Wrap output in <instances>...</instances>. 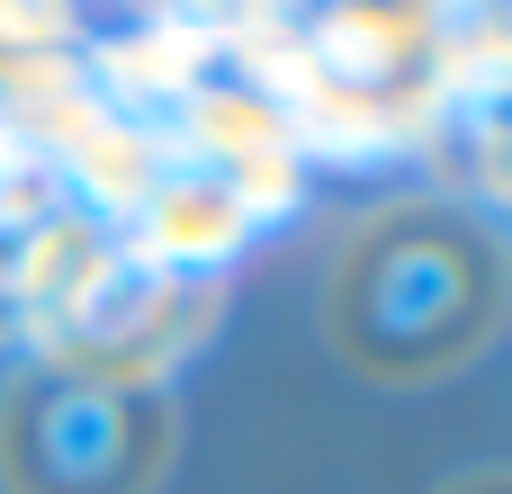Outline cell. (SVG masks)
Here are the masks:
<instances>
[{
    "label": "cell",
    "instance_id": "cell-1",
    "mask_svg": "<svg viewBox=\"0 0 512 494\" xmlns=\"http://www.w3.org/2000/svg\"><path fill=\"white\" fill-rule=\"evenodd\" d=\"M512 306L504 243L441 198L369 216L324 279V342L378 387H432L468 369Z\"/></svg>",
    "mask_w": 512,
    "mask_h": 494
},
{
    "label": "cell",
    "instance_id": "cell-4",
    "mask_svg": "<svg viewBox=\"0 0 512 494\" xmlns=\"http://www.w3.org/2000/svg\"><path fill=\"white\" fill-rule=\"evenodd\" d=\"M441 494H512V468H477V477H459V486H441Z\"/></svg>",
    "mask_w": 512,
    "mask_h": 494
},
{
    "label": "cell",
    "instance_id": "cell-2",
    "mask_svg": "<svg viewBox=\"0 0 512 494\" xmlns=\"http://www.w3.org/2000/svg\"><path fill=\"white\" fill-rule=\"evenodd\" d=\"M171 468V405L117 369L45 360L0 396L9 494H153Z\"/></svg>",
    "mask_w": 512,
    "mask_h": 494
},
{
    "label": "cell",
    "instance_id": "cell-3",
    "mask_svg": "<svg viewBox=\"0 0 512 494\" xmlns=\"http://www.w3.org/2000/svg\"><path fill=\"white\" fill-rule=\"evenodd\" d=\"M486 171L504 180V198H512V90L486 108Z\"/></svg>",
    "mask_w": 512,
    "mask_h": 494
}]
</instances>
